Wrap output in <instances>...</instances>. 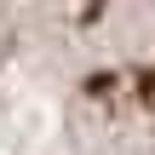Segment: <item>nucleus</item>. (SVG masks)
Wrapping results in <instances>:
<instances>
[{
	"instance_id": "nucleus-1",
	"label": "nucleus",
	"mask_w": 155,
	"mask_h": 155,
	"mask_svg": "<svg viewBox=\"0 0 155 155\" xmlns=\"http://www.w3.org/2000/svg\"><path fill=\"white\" fill-rule=\"evenodd\" d=\"M0 155H155V0H0Z\"/></svg>"
}]
</instances>
